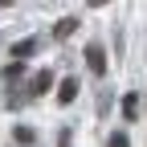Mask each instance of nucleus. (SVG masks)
<instances>
[{"instance_id": "obj_1", "label": "nucleus", "mask_w": 147, "mask_h": 147, "mask_svg": "<svg viewBox=\"0 0 147 147\" xmlns=\"http://www.w3.org/2000/svg\"><path fill=\"white\" fill-rule=\"evenodd\" d=\"M86 65H90L94 78H102V74H106V53H102V45H86Z\"/></svg>"}, {"instance_id": "obj_2", "label": "nucleus", "mask_w": 147, "mask_h": 147, "mask_svg": "<svg viewBox=\"0 0 147 147\" xmlns=\"http://www.w3.org/2000/svg\"><path fill=\"white\" fill-rule=\"evenodd\" d=\"M33 49H37V41H33V37H25V41H16V45L8 49V57H12L16 65H25V57H29Z\"/></svg>"}, {"instance_id": "obj_3", "label": "nucleus", "mask_w": 147, "mask_h": 147, "mask_svg": "<svg viewBox=\"0 0 147 147\" xmlns=\"http://www.w3.org/2000/svg\"><path fill=\"white\" fill-rule=\"evenodd\" d=\"M74 98H78V78H61V86H57V102L69 106Z\"/></svg>"}, {"instance_id": "obj_4", "label": "nucleus", "mask_w": 147, "mask_h": 147, "mask_svg": "<svg viewBox=\"0 0 147 147\" xmlns=\"http://www.w3.org/2000/svg\"><path fill=\"white\" fill-rule=\"evenodd\" d=\"M49 86H53V69H37V74H33V82H29L33 94H45Z\"/></svg>"}, {"instance_id": "obj_5", "label": "nucleus", "mask_w": 147, "mask_h": 147, "mask_svg": "<svg viewBox=\"0 0 147 147\" xmlns=\"http://www.w3.org/2000/svg\"><path fill=\"white\" fill-rule=\"evenodd\" d=\"M78 25H82V21H78V16H61V21H57V25H53V37H57V41H61V37H69L74 29H78Z\"/></svg>"}, {"instance_id": "obj_6", "label": "nucleus", "mask_w": 147, "mask_h": 147, "mask_svg": "<svg viewBox=\"0 0 147 147\" xmlns=\"http://www.w3.org/2000/svg\"><path fill=\"white\" fill-rule=\"evenodd\" d=\"M135 115H139V94H127V98H123V119L135 123Z\"/></svg>"}, {"instance_id": "obj_7", "label": "nucleus", "mask_w": 147, "mask_h": 147, "mask_svg": "<svg viewBox=\"0 0 147 147\" xmlns=\"http://www.w3.org/2000/svg\"><path fill=\"white\" fill-rule=\"evenodd\" d=\"M12 139H16V143H33V131H29V127H16Z\"/></svg>"}, {"instance_id": "obj_8", "label": "nucleus", "mask_w": 147, "mask_h": 147, "mask_svg": "<svg viewBox=\"0 0 147 147\" xmlns=\"http://www.w3.org/2000/svg\"><path fill=\"white\" fill-rule=\"evenodd\" d=\"M106 147H131V139H127L123 131H115V135H110V143H106Z\"/></svg>"}, {"instance_id": "obj_9", "label": "nucleus", "mask_w": 147, "mask_h": 147, "mask_svg": "<svg viewBox=\"0 0 147 147\" xmlns=\"http://www.w3.org/2000/svg\"><path fill=\"white\" fill-rule=\"evenodd\" d=\"M57 147H74V135H69V131H61V135H57Z\"/></svg>"}]
</instances>
